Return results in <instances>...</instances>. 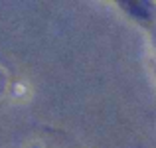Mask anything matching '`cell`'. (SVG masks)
I'll return each mask as SVG.
<instances>
[{
  "instance_id": "cell-1",
  "label": "cell",
  "mask_w": 156,
  "mask_h": 148,
  "mask_svg": "<svg viewBox=\"0 0 156 148\" xmlns=\"http://www.w3.org/2000/svg\"><path fill=\"white\" fill-rule=\"evenodd\" d=\"M122 6H125V10H129L130 14H134V16H138V18H148V10L144 8V4H140V2H122Z\"/></svg>"
}]
</instances>
